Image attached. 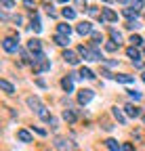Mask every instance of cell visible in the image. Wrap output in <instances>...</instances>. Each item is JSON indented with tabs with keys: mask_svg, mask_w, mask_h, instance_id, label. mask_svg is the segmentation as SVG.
I'll list each match as a JSON object with an SVG mask.
<instances>
[{
	"mask_svg": "<svg viewBox=\"0 0 145 151\" xmlns=\"http://www.w3.org/2000/svg\"><path fill=\"white\" fill-rule=\"evenodd\" d=\"M126 55H128V59H133V61H139V57H141L135 46H128V48H126Z\"/></svg>",
	"mask_w": 145,
	"mask_h": 151,
	"instance_id": "cell-17",
	"label": "cell"
},
{
	"mask_svg": "<svg viewBox=\"0 0 145 151\" xmlns=\"http://www.w3.org/2000/svg\"><path fill=\"white\" fill-rule=\"evenodd\" d=\"M27 46H30V50H32L34 55H40V52H42V44H40V40H38V38H32Z\"/></svg>",
	"mask_w": 145,
	"mask_h": 151,
	"instance_id": "cell-6",
	"label": "cell"
},
{
	"mask_svg": "<svg viewBox=\"0 0 145 151\" xmlns=\"http://www.w3.org/2000/svg\"><path fill=\"white\" fill-rule=\"evenodd\" d=\"M78 76H80V78H86V80H93V78H95V73H93V71H90L88 67H82Z\"/></svg>",
	"mask_w": 145,
	"mask_h": 151,
	"instance_id": "cell-18",
	"label": "cell"
},
{
	"mask_svg": "<svg viewBox=\"0 0 145 151\" xmlns=\"http://www.w3.org/2000/svg\"><path fill=\"white\" fill-rule=\"evenodd\" d=\"M105 2H110V0H105Z\"/></svg>",
	"mask_w": 145,
	"mask_h": 151,
	"instance_id": "cell-41",
	"label": "cell"
},
{
	"mask_svg": "<svg viewBox=\"0 0 145 151\" xmlns=\"http://www.w3.org/2000/svg\"><path fill=\"white\" fill-rule=\"evenodd\" d=\"M0 4H2L6 11H11V9L15 6V2H13V0H0Z\"/></svg>",
	"mask_w": 145,
	"mask_h": 151,
	"instance_id": "cell-27",
	"label": "cell"
},
{
	"mask_svg": "<svg viewBox=\"0 0 145 151\" xmlns=\"http://www.w3.org/2000/svg\"><path fill=\"white\" fill-rule=\"evenodd\" d=\"M63 120L74 122V120H76V113H74V111H69V109H65V111H63Z\"/></svg>",
	"mask_w": 145,
	"mask_h": 151,
	"instance_id": "cell-21",
	"label": "cell"
},
{
	"mask_svg": "<svg viewBox=\"0 0 145 151\" xmlns=\"http://www.w3.org/2000/svg\"><path fill=\"white\" fill-rule=\"evenodd\" d=\"M76 6H78L80 11H84V9H86V2H84V0H76Z\"/></svg>",
	"mask_w": 145,
	"mask_h": 151,
	"instance_id": "cell-33",
	"label": "cell"
},
{
	"mask_svg": "<svg viewBox=\"0 0 145 151\" xmlns=\"http://www.w3.org/2000/svg\"><path fill=\"white\" fill-rule=\"evenodd\" d=\"M105 145H107V149H110V151H122V147L118 145V141H116V139H107V141H105Z\"/></svg>",
	"mask_w": 145,
	"mask_h": 151,
	"instance_id": "cell-15",
	"label": "cell"
},
{
	"mask_svg": "<svg viewBox=\"0 0 145 151\" xmlns=\"http://www.w3.org/2000/svg\"><path fill=\"white\" fill-rule=\"evenodd\" d=\"M137 13H139L137 9H124V15H126V17H128V19H133V17H137Z\"/></svg>",
	"mask_w": 145,
	"mask_h": 151,
	"instance_id": "cell-26",
	"label": "cell"
},
{
	"mask_svg": "<svg viewBox=\"0 0 145 151\" xmlns=\"http://www.w3.org/2000/svg\"><path fill=\"white\" fill-rule=\"evenodd\" d=\"M118 2H128V0H118Z\"/></svg>",
	"mask_w": 145,
	"mask_h": 151,
	"instance_id": "cell-38",
	"label": "cell"
},
{
	"mask_svg": "<svg viewBox=\"0 0 145 151\" xmlns=\"http://www.w3.org/2000/svg\"><path fill=\"white\" fill-rule=\"evenodd\" d=\"M101 76H105V78H114V76H112L110 71H107V69H103V71H101Z\"/></svg>",
	"mask_w": 145,
	"mask_h": 151,
	"instance_id": "cell-36",
	"label": "cell"
},
{
	"mask_svg": "<svg viewBox=\"0 0 145 151\" xmlns=\"http://www.w3.org/2000/svg\"><path fill=\"white\" fill-rule=\"evenodd\" d=\"M143 124H145V116H143Z\"/></svg>",
	"mask_w": 145,
	"mask_h": 151,
	"instance_id": "cell-40",
	"label": "cell"
},
{
	"mask_svg": "<svg viewBox=\"0 0 145 151\" xmlns=\"http://www.w3.org/2000/svg\"><path fill=\"white\" fill-rule=\"evenodd\" d=\"M55 42H57L59 46H67V42H69V36H61V34H59V36L55 38Z\"/></svg>",
	"mask_w": 145,
	"mask_h": 151,
	"instance_id": "cell-19",
	"label": "cell"
},
{
	"mask_svg": "<svg viewBox=\"0 0 145 151\" xmlns=\"http://www.w3.org/2000/svg\"><path fill=\"white\" fill-rule=\"evenodd\" d=\"M133 9L141 11V9H143V0H133Z\"/></svg>",
	"mask_w": 145,
	"mask_h": 151,
	"instance_id": "cell-31",
	"label": "cell"
},
{
	"mask_svg": "<svg viewBox=\"0 0 145 151\" xmlns=\"http://www.w3.org/2000/svg\"><path fill=\"white\" fill-rule=\"evenodd\" d=\"M78 52L84 57L86 61H103V57H101V52L99 50H95V48H88V46H80L78 48Z\"/></svg>",
	"mask_w": 145,
	"mask_h": 151,
	"instance_id": "cell-2",
	"label": "cell"
},
{
	"mask_svg": "<svg viewBox=\"0 0 145 151\" xmlns=\"http://www.w3.org/2000/svg\"><path fill=\"white\" fill-rule=\"evenodd\" d=\"M17 139H19L21 143H32V134L27 130H19V132H17Z\"/></svg>",
	"mask_w": 145,
	"mask_h": 151,
	"instance_id": "cell-14",
	"label": "cell"
},
{
	"mask_svg": "<svg viewBox=\"0 0 145 151\" xmlns=\"http://www.w3.org/2000/svg\"><path fill=\"white\" fill-rule=\"evenodd\" d=\"M88 13H90V15H93V17H97V15H99V11H97V6H90V9H88Z\"/></svg>",
	"mask_w": 145,
	"mask_h": 151,
	"instance_id": "cell-35",
	"label": "cell"
},
{
	"mask_svg": "<svg viewBox=\"0 0 145 151\" xmlns=\"http://www.w3.org/2000/svg\"><path fill=\"white\" fill-rule=\"evenodd\" d=\"M27 105H30L32 109H36V111H40V109H42V103H40L38 97H30V99H27Z\"/></svg>",
	"mask_w": 145,
	"mask_h": 151,
	"instance_id": "cell-13",
	"label": "cell"
},
{
	"mask_svg": "<svg viewBox=\"0 0 145 151\" xmlns=\"http://www.w3.org/2000/svg\"><path fill=\"white\" fill-rule=\"evenodd\" d=\"M122 151H135V147H133L131 143H124V147H122Z\"/></svg>",
	"mask_w": 145,
	"mask_h": 151,
	"instance_id": "cell-34",
	"label": "cell"
},
{
	"mask_svg": "<svg viewBox=\"0 0 145 151\" xmlns=\"http://www.w3.org/2000/svg\"><path fill=\"white\" fill-rule=\"evenodd\" d=\"M105 48L110 50V52H114V50L118 48V44H114V42H107V44H105Z\"/></svg>",
	"mask_w": 145,
	"mask_h": 151,
	"instance_id": "cell-32",
	"label": "cell"
},
{
	"mask_svg": "<svg viewBox=\"0 0 145 151\" xmlns=\"http://www.w3.org/2000/svg\"><path fill=\"white\" fill-rule=\"evenodd\" d=\"M0 88H2L6 94H13V92H15V88H13V84H11L9 80H0Z\"/></svg>",
	"mask_w": 145,
	"mask_h": 151,
	"instance_id": "cell-16",
	"label": "cell"
},
{
	"mask_svg": "<svg viewBox=\"0 0 145 151\" xmlns=\"http://www.w3.org/2000/svg\"><path fill=\"white\" fill-rule=\"evenodd\" d=\"M59 34H61V36H69V34H71V27H69L67 23H61V25H59Z\"/></svg>",
	"mask_w": 145,
	"mask_h": 151,
	"instance_id": "cell-20",
	"label": "cell"
},
{
	"mask_svg": "<svg viewBox=\"0 0 145 151\" xmlns=\"http://www.w3.org/2000/svg\"><path fill=\"white\" fill-rule=\"evenodd\" d=\"M114 80H118V82H122V84H131L135 78H133V76H128V73H116Z\"/></svg>",
	"mask_w": 145,
	"mask_h": 151,
	"instance_id": "cell-10",
	"label": "cell"
},
{
	"mask_svg": "<svg viewBox=\"0 0 145 151\" xmlns=\"http://www.w3.org/2000/svg\"><path fill=\"white\" fill-rule=\"evenodd\" d=\"M38 116H40V118H42V120H46V122H48V120H50V113H48V111H46V107H42V109H40V111H38Z\"/></svg>",
	"mask_w": 145,
	"mask_h": 151,
	"instance_id": "cell-24",
	"label": "cell"
},
{
	"mask_svg": "<svg viewBox=\"0 0 145 151\" xmlns=\"http://www.w3.org/2000/svg\"><path fill=\"white\" fill-rule=\"evenodd\" d=\"M61 86H63L65 92H71V90H74V78H71V76H69V78H63L61 80Z\"/></svg>",
	"mask_w": 145,
	"mask_h": 151,
	"instance_id": "cell-11",
	"label": "cell"
},
{
	"mask_svg": "<svg viewBox=\"0 0 145 151\" xmlns=\"http://www.w3.org/2000/svg\"><path fill=\"white\" fill-rule=\"evenodd\" d=\"M114 118H116V120H118V122H120V124H124V122H126V118H124V116H122V111H120V109H118V107H116V109H114Z\"/></svg>",
	"mask_w": 145,
	"mask_h": 151,
	"instance_id": "cell-23",
	"label": "cell"
},
{
	"mask_svg": "<svg viewBox=\"0 0 145 151\" xmlns=\"http://www.w3.org/2000/svg\"><path fill=\"white\" fill-rule=\"evenodd\" d=\"M131 42H133V46H139V44H143L141 36H133V38H131Z\"/></svg>",
	"mask_w": 145,
	"mask_h": 151,
	"instance_id": "cell-30",
	"label": "cell"
},
{
	"mask_svg": "<svg viewBox=\"0 0 145 151\" xmlns=\"http://www.w3.org/2000/svg\"><path fill=\"white\" fill-rule=\"evenodd\" d=\"M93 97H95V92L90 90V88H82V90L78 92V103H80V105H86V103L93 101Z\"/></svg>",
	"mask_w": 145,
	"mask_h": 151,
	"instance_id": "cell-3",
	"label": "cell"
},
{
	"mask_svg": "<svg viewBox=\"0 0 145 151\" xmlns=\"http://www.w3.org/2000/svg\"><path fill=\"white\" fill-rule=\"evenodd\" d=\"M59 2H67V0H59Z\"/></svg>",
	"mask_w": 145,
	"mask_h": 151,
	"instance_id": "cell-39",
	"label": "cell"
},
{
	"mask_svg": "<svg viewBox=\"0 0 145 151\" xmlns=\"http://www.w3.org/2000/svg\"><path fill=\"white\" fill-rule=\"evenodd\" d=\"M50 69V61L40 52V55H34V73H42Z\"/></svg>",
	"mask_w": 145,
	"mask_h": 151,
	"instance_id": "cell-1",
	"label": "cell"
},
{
	"mask_svg": "<svg viewBox=\"0 0 145 151\" xmlns=\"http://www.w3.org/2000/svg\"><path fill=\"white\" fill-rule=\"evenodd\" d=\"M124 109H126V113H128L131 118H139V116H141V111H139V107H137V105H133V103H128V105H126Z\"/></svg>",
	"mask_w": 145,
	"mask_h": 151,
	"instance_id": "cell-9",
	"label": "cell"
},
{
	"mask_svg": "<svg viewBox=\"0 0 145 151\" xmlns=\"http://www.w3.org/2000/svg\"><path fill=\"white\" fill-rule=\"evenodd\" d=\"M141 78H143V82H145V71H143V76H141Z\"/></svg>",
	"mask_w": 145,
	"mask_h": 151,
	"instance_id": "cell-37",
	"label": "cell"
},
{
	"mask_svg": "<svg viewBox=\"0 0 145 151\" xmlns=\"http://www.w3.org/2000/svg\"><path fill=\"white\" fill-rule=\"evenodd\" d=\"M118 15L112 11V9H103V15H101V21H116Z\"/></svg>",
	"mask_w": 145,
	"mask_h": 151,
	"instance_id": "cell-8",
	"label": "cell"
},
{
	"mask_svg": "<svg viewBox=\"0 0 145 151\" xmlns=\"http://www.w3.org/2000/svg\"><path fill=\"white\" fill-rule=\"evenodd\" d=\"M128 97H131L133 101H141V99H143V94H141L139 90H128Z\"/></svg>",
	"mask_w": 145,
	"mask_h": 151,
	"instance_id": "cell-22",
	"label": "cell"
},
{
	"mask_svg": "<svg viewBox=\"0 0 145 151\" xmlns=\"http://www.w3.org/2000/svg\"><path fill=\"white\" fill-rule=\"evenodd\" d=\"M63 17H65V19H74V17H76V11H71V9H63Z\"/></svg>",
	"mask_w": 145,
	"mask_h": 151,
	"instance_id": "cell-25",
	"label": "cell"
},
{
	"mask_svg": "<svg viewBox=\"0 0 145 151\" xmlns=\"http://www.w3.org/2000/svg\"><path fill=\"white\" fill-rule=\"evenodd\" d=\"M2 46H4L6 52H17V50H19V44H17L15 38H6V40L2 42Z\"/></svg>",
	"mask_w": 145,
	"mask_h": 151,
	"instance_id": "cell-4",
	"label": "cell"
},
{
	"mask_svg": "<svg viewBox=\"0 0 145 151\" xmlns=\"http://www.w3.org/2000/svg\"><path fill=\"white\" fill-rule=\"evenodd\" d=\"M126 27H128V29H139L141 23H139V21H128V23H126Z\"/></svg>",
	"mask_w": 145,
	"mask_h": 151,
	"instance_id": "cell-29",
	"label": "cell"
},
{
	"mask_svg": "<svg viewBox=\"0 0 145 151\" xmlns=\"http://www.w3.org/2000/svg\"><path fill=\"white\" fill-rule=\"evenodd\" d=\"M63 59H65L69 65H78V61H80L78 55H76L74 50H65V52H63Z\"/></svg>",
	"mask_w": 145,
	"mask_h": 151,
	"instance_id": "cell-5",
	"label": "cell"
},
{
	"mask_svg": "<svg viewBox=\"0 0 145 151\" xmlns=\"http://www.w3.org/2000/svg\"><path fill=\"white\" fill-rule=\"evenodd\" d=\"M78 34H80V36H88V34H93V25H90L88 21L78 23Z\"/></svg>",
	"mask_w": 145,
	"mask_h": 151,
	"instance_id": "cell-7",
	"label": "cell"
},
{
	"mask_svg": "<svg viewBox=\"0 0 145 151\" xmlns=\"http://www.w3.org/2000/svg\"><path fill=\"white\" fill-rule=\"evenodd\" d=\"M110 32H112V38H114V42H120V38H122V36H120V32H118V29H114V27H112Z\"/></svg>",
	"mask_w": 145,
	"mask_h": 151,
	"instance_id": "cell-28",
	"label": "cell"
},
{
	"mask_svg": "<svg viewBox=\"0 0 145 151\" xmlns=\"http://www.w3.org/2000/svg\"><path fill=\"white\" fill-rule=\"evenodd\" d=\"M55 147H57L59 151H69V149H71L69 141H65V139H57V141H55Z\"/></svg>",
	"mask_w": 145,
	"mask_h": 151,
	"instance_id": "cell-12",
	"label": "cell"
}]
</instances>
